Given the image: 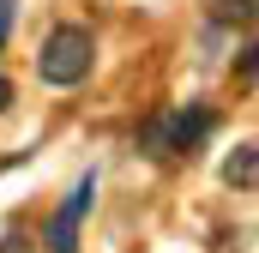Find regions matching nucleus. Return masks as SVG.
<instances>
[{
  "instance_id": "obj_1",
  "label": "nucleus",
  "mask_w": 259,
  "mask_h": 253,
  "mask_svg": "<svg viewBox=\"0 0 259 253\" xmlns=\"http://www.w3.org/2000/svg\"><path fill=\"white\" fill-rule=\"evenodd\" d=\"M91 61H97V36L84 30V24H55L49 36H42V55H36V72H42V85H78V78H91Z\"/></svg>"
},
{
  "instance_id": "obj_2",
  "label": "nucleus",
  "mask_w": 259,
  "mask_h": 253,
  "mask_svg": "<svg viewBox=\"0 0 259 253\" xmlns=\"http://www.w3.org/2000/svg\"><path fill=\"white\" fill-rule=\"evenodd\" d=\"M217 126V115L211 109H175L169 121H157V126H145V145L157 151V157H187V151H199V139Z\"/></svg>"
},
{
  "instance_id": "obj_3",
  "label": "nucleus",
  "mask_w": 259,
  "mask_h": 253,
  "mask_svg": "<svg viewBox=\"0 0 259 253\" xmlns=\"http://www.w3.org/2000/svg\"><path fill=\"white\" fill-rule=\"evenodd\" d=\"M91 199H97V175H78L72 193H66V205L49 217V253H78V223H84Z\"/></svg>"
},
{
  "instance_id": "obj_4",
  "label": "nucleus",
  "mask_w": 259,
  "mask_h": 253,
  "mask_svg": "<svg viewBox=\"0 0 259 253\" xmlns=\"http://www.w3.org/2000/svg\"><path fill=\"white\" fill-rule=\"evenodd\" d=\"M223 181H229V187H241V193H253V181H259V157H253V145H235V151L223 157Z\"/></svg>"
},
{
  "instance_id": "obj_5",
  "label": "nucleus",
  "mask_w": 259,
  "mask_h": 253,
  "mask_svg": "<svg viewBox=\"0 0 259 253\" xmlns=\"http://www.w3.org/2000/svg\"><path fill=\"white\" fill-rule=\"evenodd\" d=\"M211 18H217V24H253V0H217Z\"/></svg>"
},
{
  "instance_id": "obj_6",
  "label": "nucleus",
  "mask_w": 259,
  "mask_h": 253,
  "mask_svg": "<svg viewBox=\"0 0 259 253\" xmlns=\"http://www.w3.org/2000/svg\"><path fill=\"white\" fill-rule=\"evenodd\" d=\"M6 36H12V0H0V49H6Z\"/></svg>"
},
{
  "instance_id": "obj_7",
  "label": "nucleus",
  "mask_w": 259,
  "mask_h": 253,
  "mask_svg": "<svg viewBox=\"0 0 259 253\" xmlns=\"http://www.w3.org/2000/svg\"><path fill=\"white\" fill-rule=\"evenodd\" d=\"M0 253H36V247H30L24 235H6V241H0Z\"/></svg>"
},
{
  "instance_id": "obj_8",
  "label": "nucleus",
  "mask_w": 259,
  "mask_h": 253,
  "mask_svg": "<svg viewBox=\"0 0 259 253\" xmlns=\"http://www.w3.org/2000/svg\"><path fill=\"white\" fill-rule=\"evenodd\" d=\"M12 109V78H0V115Z\"/></svg>"
}]
</instances>
